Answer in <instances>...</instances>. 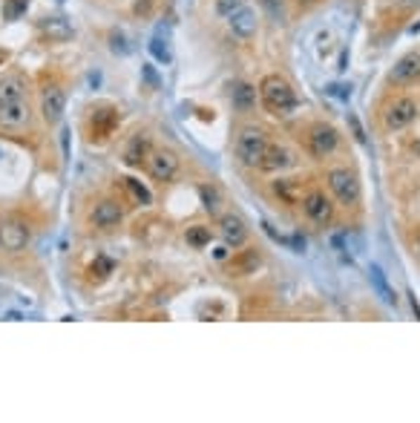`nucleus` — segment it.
Masks as SVG:
<instances>
[{
  "mask_svg": "<svg viewBox=\"0 0 420 423\" xmlns=\"http://www.w3.org/2000/svg\"><path fill=\"white\" fill-rule=\"evenodd\" d=\"M147 170L156 181H170L178 173V156L173 150H153L147 159Z\"/></svg>",
  "mask_w": 420,
  "mask_h": 423,
  "instance_id": "8",
  "label": "nucleus"
},
{
  "mask_svg": "<svg viewBox=\"0 0 420 423\" xmlns=\"http://www.w3.org/2000/svg\"><path fill=\"white\" fill-rule=\"evenodd\" d=\"M332 93H334L337 98H351V84H348V86H332Z\"/></svg>",
  "mask_w": 420,
  "mask_h": 423,
  "instance_id": "34",
  "label": "nucleus"
},
{
  "mask_svg": "<svg viewBox=\"0 0 420 423\" xmlns=\"http://www.w3.org/2000/svg\"><path fill=\"white\" fill-rule=\"evenodd\" d=\"M26 9H29V0H4V18L6 20H18Z\"/></svg>",
  "mask_w": 420,
  "mask_h": 423,
  "instance_id": "27",
  "label": "nucleus"
},
{
  "mask_svg": "<svg viewBox=\"0 0 420 423\" xmlns=\"http://www.w3.org/2000/svg\"><path fill=\"white\" fill-rule=\"evenodd\" d=\"M274 193H277L285 204L303 202V190H299V185H296L294 178H277V181H274Z\"/></svg>",
  "mask_w": 420,
  "mask_h": 423,
  "instance_id": "22",
  "label": "nucleus"
},
{
  "mask_svg": "<svg viewBox=\"0 0 420 423\" xmlns=\"http://www.w3.org/2000/svg\"><path fill=\"white\" fill-rule=\"evenodd\" d=\"M219 233L228 248H242L248 242V225L239 214H222L219 216Z\"/></svg>",
  "mask_w": 420,
  "mask_h": 423,
  "instance_id": "9",
  "label": "nucleus"
},
{
  "mask_svg": "<svg viewBox=\"0 0 420 423\" xmlns=\"http://www.w3.org/2000/svg\"><path fill=\"white\" fill-rule=\"evenodd\" d=\"M388 81L398 84V86L420 81V52H406L398 64L392 67V72H388Z\"/></svg>",
  "mask_w": 420,
  "mask_h": 423,
  "instance_id": "12",
  "label": "nucleus"
},
{
  "mask_svg": "<svg viewBox=\"0 0 420 423\" xmlns=\"http://www.w3.org/2000/svg\"><path fill=\"white\" fill-rule=\"evenodd\" d=\"M325 181H328V190L334 193V199L346 207L357 204L360 202V178L354 170L348 167H332L325 173Z\"/></svg>",
  "mask_w": 420,
  "mask_h": 423,
  "instance_id": "3",
  "label": "nucleus"
},
{
  "mask_svg": "<svg viewBox=\"0 0 420 423\" xmlns=\"http://www.w3.org/2000/svg\"><path fill=\"white\" fill-rule=\"evenodd\" d=\"M400 4H403V6H414V4L420 6V0H400Z\"/></svg>",
  "mask_w": 420,
  "mask_h": 423,
  "instance_id": "35",
  "label": "nucleus"
},
{
  "mask_svg": "<svg viewBox=\"0 0 420 423\" xmlns=\"http://www.w3.org/2000/svg\"><path fill=\"white\" fill-rule=\"evenodd\" d=\"M64 110H67V93L61 86H46L44 98H41L44 121H46V124H58V121L64 118Z\"/></svg>",
  "mask_w": 420,
  "mask_h": 423,
  "instance_id": "11",
  "label": "nucleus"
},
{
  "mask_svg": "<svg viewBox=\"0 0 420 423\" xmlns=\"http://www.w3.org/2000/svg\"><path fill=\"white\" fill-rule=\"evenodd\" d=\"M110 49H112L115 55H127V52H130L127 35H124V32H110Z\"/></svg>",
  "mask_w": 420,
  "mask_h": 423,
  "instance_id": "29",
  "label": "nucleus"
},
{
  "mask_svg": "<svg viewBox=\"0 0 420 423\" xmlns=\"http://www.w3.org/2000/svg\"><path fill=\"white\" fill-rule=\"evenodd\" d=\"M38 32H41L46 41H52V44H64V41H70V38L75 35V29H72V23H70L67 18H61V15H46V18L38 20Z\"/></svg>",
  "mask_w": 420,
  "mask_h": 423,
  "instance_id": "10",
  "label": "nucleus"
},
{
  "mask_svg": "<svg viewBox=\"0 0 420 423\" xmlns=\"http://www.w3.org/2000/svg\"><path fill=\"white\" fill-rule=\"evenodd\" d=\"M228 26H230V32L239 38V41H251L254 35H256V12L254 9H248V6H242L236 15H230L228 18Z\"/></svg>",
  "mask_w": 420,
  "mask_h": 423,
  "instance_id": "15",
  "label": "nucleus"
},
{
  "mask_svg": "<svg viewBox=\"0 0 420 423\" xmlns=\"http://www.w3.org/2000/svg\"><path fill=\"white\" fill-rule=\"evenodd\" d=\"M147 159H150V141L144 133H136L124 150V162L130 167H141V162H147Z\"/></svg>",
  "mask_w": 420,
  "mask_h": 423,
  "instance_id": "19",
  "label": "nucleus"
},
{
  "mask_svg": "<svg viewBox=\"0 0 420 423\" xmlns=\"http://www.w3.org/2000/svg\"><path fill=\"white\" fill-rule=\"evenodd\" d=\"M26 98V81L18 72H9L0 78V104H9V101H23Z\"/></svg>",
  "mask_w": 420,
  "mask_h": 423,
  "instance_id": "17",
  "label": "nucleus"
},
{
  "mask_svg": "<svg viewBox=\"0 0 420 423\" xmlns=\"http://www.w3.org/2000/svg\"><path fill=\"white\" fill-rule=\"evenodd\" d=\"M259 101L271 115H288L296 107V93L282 75H265L259 84Z\"/></svg>",
  "mask_w": 420,
  "mask_h": 423,
  "instance_id": "1",
  "label": "nucleus"
},
{
  "mask_svg": "<svg viewBox=\"0 0 420 423\" xmlns=\"http://www.w3.org/2000/svg\"><path fill=\"white\" fill-rule=\"evenodd\" d=\"M185 242H188L190 248H207L210 245V228H204V225L188 228L185 230Z\"/></svg>",
  "mask_w": 420,
  "mask_h": 423,
  "instance_id": "24",
  "label": "nucleus"
},
{
  "mask_svg": "<svg viewBox=\"0 0 420 423\" xmlns=\"http://www.w3.org/2000/svg\"><path fill=\"white\" fill-rule=\"evenodd\" d=\"M268 144H271V141H268V136H265L262 127H242V130H239V136H236V144H233L236 159L242 162L245 167H259Z\"/></svg>",
  "mask_w": 420,
  "mask_h": 423,
  "instance_id": "2",
  "label": "nucleus"
},
{
  "mask_svg": "<svg viewBox=\"0 0 420 423\" xmlns=\"http://www.w3.org/2000/svg\"><path fill=\"white\" fill-rule=\"evenodd\" d=\"M303 210H306V216L314 222V225H328L334 219V204H332V199H328L322 190H308L306 196H303Z\"/></svg>",
  "mask_w": 420,
  "mask_h": 423,
  "instance_id": "6",
  "label": "nucleus"
},
{
  "mask_svg": "<svg viewBox=\"0 0 420 423\" xmlns=\"http://www.w3.org/2000/svg\"><path fill=\"white\" fill-rule=\"evenodd\" d=\"M299 6H311V4H317V0H296Z\"/></svg>",
  "mask_w": 420,
  "mask_h": 423,
  "instance_id": "36",
  "label": "nucleus"
},
{
  "mask_svg": "<svg viewBox=\"0 0 420 423\" xmlns=\"http://www.w3.org/2000/svg\"><path fill=\"white\" fill-rule=\"evenodd\" d=\"M150 52H153V58L156 60H162V64H167V60H170V49H167V44L156 35L153 41H150Z\"/></svg>",
  "mask_w": 420,
  "mask_h": 423,
  "instance_id": "30",
  "label": "nucleus"
},
{
  "mask_svg": "<svg viewBox=\"0 0 420 423\" xmlns=\"http://www.w3.org/2000/svg\"><path fill=\"white\" fill-rule=\"evenodd\" d=\"M369 282H372V288L377 291V297L386 302V306H398V294L392 291V285H388V280H386V274H383V271L377 268V265H372L369 268Z\"/></svg>",
  "mask_w": 420,
  "mask_h": 423,
  "instance_id": "20",
  "label": "nucleus"
},
{
  "mask_svg": "<svg viewBox=\"0 0 420 423\" xmlns=\"http://www.w3.org/2000/svg\"><path fill=\"white\" fill-rule=\"evenodd\" d=\"M340 147V136L332 124H325V121H317V124L308 130V150L314 159H328L332 153H337Z\"/></svg>",
  "mask_w": 420,
  "mask_h": 423,
  "instance_id": "4",
  "label": "nucleus"
},
{
  "mask_svg": "<svg viewBox=\"0 0 420 423\" xmlns=\"http://www.w3.org/2000/svg\"><path fill=\"white\" fill-rule=\"evenodd\" d=\"M348 121H351V127H354V138H357L360 144H366V136H363V127H360V121H357L354 115H348Z\"/></svg>",
  "mask_w": 420,
  "mask_h": 423,
  "instance_id": "32",
  "label": "nucleus"
},
{
  "mask_svg": "<svg viewBox=\"0 0 420 423\" xmlns=\"http://www.w3.org/2000/svg\"><path fill=\"white\" fill-rule=\"evenodd\" d=\"M29 121V104L23 101H9V104H0V124L4 127H23Z\"/></svg>",
  "mask_w": 420,
  "mask_h": 423,
  "instance_id": "18",
  "label": "nucleus"
},
{
  "mask_svg": "<svg viewBox=\"0 0 420 423\" xmlns=\"http://www.w3.org/2000/svg\"><path fill=\"white\" fill-rule=\"evenodd\" d=\"M242 6H248L245 0H216V12H219L225 20H228L230 15H236V12L242 9Z\"/></svg>",
  "mask_w": 420,
  "mask_h": 423,
  "instance_id": "28",
  "label": "nucleus"
},
{
  "mask_svg": "<svg viewBox=\"0 0 420 423\" xmlns=\"http://www.w3.org/2000/svg\"><path fill=\"white\" fill-rule=\"evenodd\" d=\"M230 101H233L236 112H251L256 104V89L251 84H236L233 93H230Z\"/></svg>",
  "mask_w": 420,
  "mask_h": 423,
  "instance_id": "21",
  "label": "nucleus"
},
{
  "mask_svg": "<svg viewBox=\"0 0 420 423\" xmlns=\"http://www.w3.org/2000/svg\"><path fill=\"white\" fill-rule=\"evenodd\" d=\"M150 9H153V0H136V6H133V12L141 15V18H147Z\"/></svg>",
  "mask_w": 420,
  "mask_h": 423,
  "instance_id": "31",
  "label": "nucleus"
},
{
  "mask_svg": "<svg viewBox=\"0 0 420 423\" xmlns=\"http://www.w3.org/2000/svg\"><path fill=\"white\" fill-rule=\"evenodd\" d=\"M199 196H202L204 210H207V214H214V216L219 214L222 204H225V199H222L219 188H214V185H202V188H199Z\"/></svg>",
  "mask_w": 420,
  "mask_h": 423,
  "instance_id": "23",
  "label": "nucleus"
},
{
  "mask_svg": "<svg viewBox=\"0 0 420 423\" xmlns=\"http://www.w3.org/2000/svg\"><path fill=\"white\" fill-rule=\"evenodd\" d=\"M89 219H93V225L101 228V230H112V228L122 225L124 210H122V204H118V202L104 199V202H98V204L93 207V216H89Z\"/></svg>",
  "mask_w": 420,
  "mask_h": 423,
  "instance_id": "13",
  "label": "nucleus"
},
{
  "mask_svg": "<svg viewBox=\"0 0 420 423\" xmlns=\"http://www.w3.org/2000/svg\"><path fill=\"white\" fill-rule=\"evenodd\" d=\"M29 225L18 216H6L0 219V248L9 251V254H20L29 245Z\"/></svg>",
  "mask_w": 420,
  "mask_h": 423,
  "instance_id": "5",
  "label": "nucleus"
},
{
  "mask_svg": "<svg viewBox=\"0 0 420 423\" xmlns=\"http://www.w3.org/2000/svg\"><path fill=\"white\" fill-rule=\"evenodd\" d=\"M259 4L271 12V15H277V12H282V0H259Z\"/></svg>",
  "mask_w": 420,
  "mask_h": 423,
  "instance_id": "33",
  "label": "nucleus"
},
{
  "mask_svg": "<svg viewBox=\"0 0 420 423\" xmlns=\"http://www.w3.org/2000/svg\"><path fill=\"white\" fill-rule=\"evenodd\" d=\"M89 124H93V136L104 141V138H110L115 133V127L122 124V118H118V112L112 107H101V110H93Z\"/></svg>",
  "mask_w": 420,
  "mask_h": 423,
  "instance_id": "14",
  "label": "nucleus"
},
{
  "mask_svg": "<svg viewBox=\"0 0 420 423\" xmlns=\"http://www.w3.org/2000/svg\"><path fill=\"white\" fill-rule=\"evenodd\" d=\"M259 265V254L256 251H248V254H242V256H236L233 262H230V268L236 271L239 277H245V274H251V271Z\"/></svg>",
  "mask_w": 420,
  "mask_h": 423,
  "instance_id": "25",
  "label": "nucleus"
},
{
  "mask_svg": "<svg viewBox=\"0 0 420 423\" xmlns=\"http://www.w3.org/2000/svg\"><path fill=\"white\" fill-rule=\"evenodd\" d=\"M6 58H9V52H4V49H0V64H6Z\"/></svg>",
  "mask_w": 420,
  "mask_h": 423,
  "instance_id": "37",
  "label": "nucleus"
},
{
  "mask_svg": "<svg viewBox=\"0 0 420 423\" xmlns=\"http://www.w3.org/2000/svg\"><path fill=\"white\" fill-rule=\"evenodd\" d=\"M291 150L288 147H282V144H268V150H265V156H262V162H259V170H265V173H277V170H285V167H291Z\"/></svg>",
  "mask_w": 420,
  "mask_h": 423,
  "instance_id": "16",
  "label": "nucleus"
},
{
  "mask_svg": "<svg viewBox=\"0 0 420 423\" xmlns=\"http://www.w3.org/2000/svg\"><path fill=\"white\" fill-rule=\"evenodd\" d=\"M417 256H420V236H417Z\"/></svg>",
  "mask_w": 420,
  "mask_h": 423,
  "instance_id": "38",
  "label": "nucleus"
},
{
  "mask_svg": "<svg viewBox=\"0 0 420 423\" xmlns=\"http://www.w3.org/2000/svg\"><path fill=\"white\" fill-rule=\"evenodd\" d=\"M414 118H417V104L412 98H398L383 115L386 130H392V133L395 130H406L409 124H414Z\"/></svg>",
  "mask_w": 420,
  "mask_h": 423,
  "instance_id": "7",
  "label": "nucleus"
},
{
  "mask_svg": "<svg viewBox=\"0 0 420 423\" xmlns=\"http://www.w3.org/2000/svg\"><path fill=\"white\" fill-rule=\"evenodd\" d=\"M124 188L133 193V199H136L138 204H150V202H153V196H150V190L141 185V181H136V178H124Z\"/></svg>",
  "mask_w": 420,
  "mask_h": 423,
  "instance_id": "26",
  "label": "nucleus"
}]
</instances>
